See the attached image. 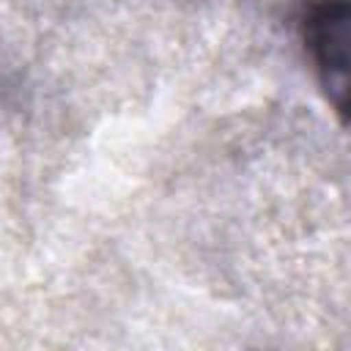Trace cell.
Instances as JSON below:
<instances>
[{
  "instance_id": "obj_1",
  "label": "cell",
  "mask_w": 351,
  "mask_h": 351,
  "mask_svg": "<svg viewBox=\"0 0 351 351\" xmlns=\"http://www.w3.org/2000/svg\"><path fill=\"white\" fill-rule=\"evenodd\" d=\"M302 38L318 82L346 123L348 107V0H307L302 11Z\"/></svg>"
}]
</instances>
